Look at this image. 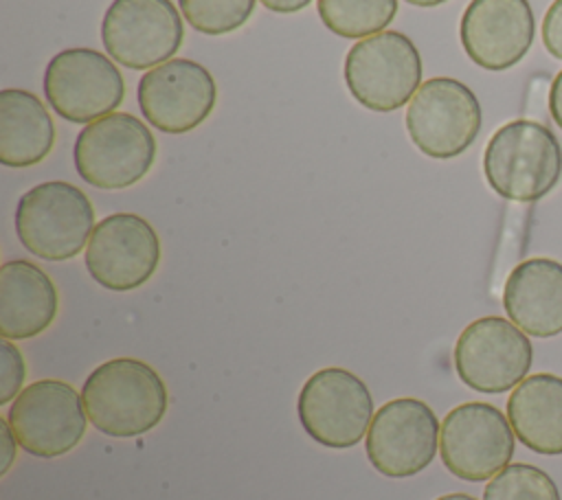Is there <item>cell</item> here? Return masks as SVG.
<instances>
[{
    "instance_id": "cell-1",
    "label": "cell",
    "mask_w": 562,
    "mask_h": 500,
    "mask_svg": "<svg viewBox=\"0 0 562 500\" xmlns=\"http://www.w3.org/2000/svg\"><path fill=\"white\" fill-rule=\"evenodd\" d=\"M88 421L116 439L154 430L167 412V386L143 360L114 357L99 364L81 386Z\"/></svg>"
},
{
    "instance_id": "cell-2",
    "label": "cell",
    "mask_w": 562,
    "mask_h": 500,
    "mask_svg": "<svg viewBox=\"0 0 562 500\" xmlns=\"http://www.w3.org/2000/svg\"><path fill=\"white\" fill-rule=\"evenodd\" d=\"M483 173L490 189L503 200L538 202L562 178V145L551 127L531 118H514L487 140Z\"/></svg>"
},
{
    "instance_id": "cell-3",
    "label": "cell",
    "mask_w": 562,
    "mask_h": 500,
    "mask_svg": "<svg viewBox=\"0 0 562 500\" xmlns=\"http://www.w3.org/2000/svg\"><path fill=\"white\" fill-rule=\"evenodd\" d=\"M94 226L92 202L64 180L31 186L15 206L20 243L44 261L75 259L88 246Z\"/></svg>"
},
{
    "instance_id": "cell-4",
    "label": "cell",
    "mask_w": 562,
    "mask_h": 500,
    "mask_svg": "<svg viewBox=\"0 0 562 500\" xmlns=\"http://www.w3.org/2000/svg\"><path fill=\"white\" fill-rule=\"evenodd\" d=\"M154 160L156 138L130 112H112L83 125L72 147L79 178L103 191H121L140 182Z\"/></svg>"
},
{
    "instance_id": "cell-5",
    "label": "cell",
    "mask_w": 562,
    "mask_h": 500,
    "mask_svg": "<svg viewBox=\"0 0 562 500\" xmlns=\"http://www.w3.org/2000/svg\"><path fill=\"white\" fill-rule=\"evenodd\" d=\"M422 55L400 31H380L356 42L342 64L349 94L367 110L393 112L422 86Z\"/></svg>"
},
{
    "instance_id": "cell-6",
    "label": "cell",
    "mask_w": 562,
    "mask_h": 500,
    "mask_svg": "<svg viewBox=\"0 0 562 500\" xmlns=\"http://www.w3.org/2000/svg\"><path fill=\"white\" fill-rule=\"evenodd\" d=\"M369 386L351 371L327 366L312 373L296 397V417L323 447L347 450L362 441L373 421Z\"/></svg>"
},
{
    "instance_id": "cell-7",
    "label": "cell",
    "mask_w": 562,
    "mask_h": 500,
    "mask_svg": "<svg viewBox=\"0 0 562 500\" xmlns=\"http://www.w3.org/2000/svg\"><path fill=\"white\" fill-rule=\"evenodd\" d=\"M411 143L428 158L461 156L479 136L483 110L476 94L459 79L432 77L422 81L406 107Z\"/></svg>"
},
{
    "instance_id": "cell-8",
    "label": "cell",
    "mask_w": 562,
    "mask_h": 500,
    "mask_svg": "<svg viewBox=\"0 0 562 500\" xmlns=\"http://www.w3.org/2000/svg\"><path fill=\"white\" fill-rule=\"evenodd\" d=\"M42 90L57 116L88 125L123 103L125 79L110 55L64 48L46 64Z\"/></svg>"
},
{
    "instance_id": "cell-9",
    "label": "cell",
    "mask_w": 562,
    "mask_h": 500,
    "mask_svg": "<svg viewBox=\"0 0 562 500\" xmlns=\"http://www.w3.org/2000/svg\"><path fill=\"white\" fill-rule=\"evenodd\" d=\"M454 371L459 379L485 395L514 390L529 373L533 346L522 329L501 316L472 320L457 338Z\"/></svg>"
},
{
    "instance_id": "cell-10",
    "label": "cell",
    "mask_w": 562,
    "mask_h": 500,
    "mask_svg": "<svg viewBox=\"0 0 562 500\" xmlns=\"http://www.w3.org/2000/svg\"><path fill=\"white\" fill-rule=\"evenodd\" d=\"M514 447L516 434L509 419L485 401H468L452 408L439 428L441 463L465 482L494 478L509 465Z\"/></svg>"
},
{
    "instance_id": "cell-11",
    "label": "cell",
    "mask_w": 562,
    "mask_h": 500,
    "mask_svg": "<svg viewBox=\"0 0 562 500\" xmlns=\"http://www.w3.org/2000/svg\"><path fill=\"white\" fill-rule=\"evenodd\" d=\"M7 421L24 452L37 458H57L79 445L88 414L81 393L70 384L37 379L11 401Z\"/></svg>"
},
{
    "instance_id": "cell-12",
    "label": "cell",
    "mask_w": 562,
    "mask_h": 500,
    "mask_svg": "<svg viewBox=\"0 0 562 500\" xmlns=\"http://www.w3.org/2000/svg\"><path fill=\"white\" fill-rule=\"evenodd\" d=\"M182 39V13L171 0H112L101 20L105 53L132 70L173 59Z\"/></svg>"
},
{
    "instance_id": "cell-13",
    "label": "cell",
    "mask_w": 562,
    "mask_h": 500,
    "mask_svg": "<svg viewBox=\"0 0 562 500\" xmlns=\"http://www.w3.org/2000/svg\"><path fill=\"white\" fill-rule=\"evenodd\" d=\"M432 408L413 397L386 401L367 430V458L386 478H411L426 469L439 447Z\"/></svg>"
},
{
    "instance_id": "cell-14",
    "label": "cell",
    "mask_w": 562,
    "mask_h": 500,
    "mask_svg": "<svg viewBox=\"0 0 562 500\" xmlns=\"http://www.w3.org/2000/svg\"><path fill=\"white\" fill-rule=\"evenodd\" d=\"M83 261L94 283L110 292H130L158 270L160 239L140 215L112 213L94 226Z\"/></svg>"
},
{
    "instance_id": "cell-15",
    "label": "cell",
    "mask_w": 562,
    "mask_h": 500,
    "mask_svg": "<svg viewBox=\"0 0 562 500\" xmlns=\"http://www.w3.org/2000/svg\"><path fill=\"white\" fill-rule=\"evenodd\" d=\"M136 99L151 127L165 134H187L213 112L217 86L202 64L173 57L140 77Z\"/></svg>"
},
{
    "instance_id": "cell-16",
    "label": "cell",
    "mask_w": 562,
    "mask_h": 500,
    "mask_svg": "<svg viewBox=\"0 0 562 500\" xmlns=\"http://www.w3.org/2000/svg\"><path fill=\"white\" fill-rule=\"evenodd\" d=\"M536 18L529 0H470L459 22V39L479 68H514L531 48Z\"/></svg>"
},
{
    "instance_id": "cell-17",
    "label": "cell",
    "mask_w": 562,
    "mask_h": 500,
    "mask_svg": "<svg viewBox=\"0 0 562 500\" xmlns=\"http://www.w3.org/2000/svg\"><path fill=\"white\" fill-rule=\"evenodd\" d=\"M503 309L527 336L562 333V263L549 257L520 261L505 281Z\"/></svg>"
},
{
    "instance_id": "cell-18",
    "label": "cell",
    "mask_w": 562,
    "mask_h": 500,
    "mask_svg": "<svg viewBox=\"0 0 562 500\" xmlns=\"http://www.w3.org/2000/svg\"><path fill=\"white\" fill-rule=\"evenodd\" d=\"M59 309L53 279L33 261L13 259L0 268V336L29 340L46 331Z\"/></svg>"
},
{
    "instance_id": "cell-19",
    "label": "cell",
    "mask_w": 562,
    "mask_h": 500,
    "mask_svg": "<svg viewBox=\"0 0 562 500\" xmlns=\"http://www.w3.org/2000/svg\"><path fill=\"white\" fill-rule=\"evenodd\" d=\"M507 419L518 441L542 456L562 454V377L536 373L507 397Z\"/></svg>"
},
{
    "instance_id": "cell-20",
    "label": "cell",
    "mask_w": 562,
    "mask_h": 500,
    "mask_svg": "<svg viewBox=\"0 0 562 500\" xmlns=\"http://www.w3.org/2000/svg\"><path fill=\"white\" fill-rule=\"evenodd\" d=\"M55 145V123L29 90H0V162L24 169L42 162Z\"/></svg>"
},
{
    "instance_id": "cell-21",
    "label": "cell",
    "mask_w": 562,
    "mask_h": 500,
    "mask_svg": "<svg viewBox=\"0 0 562 500\" xmlns=\"http://www.w3.org/2000/svg\"><path fill=\"white\" fill-rule=\"evenodd\" d=\"M316 7L325 29L347 39L386 31L397 13V0H318Z\"/></svg>"
},
{
    "instance_id": "cell-22",
    "label": "cell",
    "mask_w": 562,
    "mask_h": 500,
    "mask_svg": "<svg viewBox=\"0 0 562 500\" xmlns=\"http://www.w3.org/2000/svg\"><path fill=\"white\" fill-rule=\"evenodd\" d=\"M483 500H560L553 478L529 463H509L483 489Z\"/></svg>"
},
{
    "instance_id": "cell-23",
    "label": "cell",
    "mask_w": 562,
    "mask_h": 500,
    "mask_svg": "<svg viewBox=\"0 0 562 500\" xmlns=\"http://www.w3.org/2000/svg\"><path fill=\"white\" fill-rule=\"evenodd\" d=\"M257 0H178L182 18L204 35H226L248 22Z\"/></svg>"
},
{
    "instance_id": "cell-24",
    "label": "cell",
    "mask_w": 562,
    "mask_h": 500,
    "mask_svg": "<svg viewBox=\"0 0 562 500\" xmlns=\"http://www.w3.org/2000/svg\"><path fill=\"white\" fill-rule=\"evenodd\" d=\"M0 406H7L9 401H13L20 393H22V384L26 377V364L24 357L20 353V349L2 338L0 342Z\"/></svg>"
},
{
    "instance_id": "cell-25",
    "label": "cell",
    "mask_w": 562,
    "mask_h": 500,
    "mask_svg": "<svg viewBox=\"0 0 562 500\" xmlns=\"http://www.w3.org/2000/svg\"><path fill=\"white\" fill-rule=\"evenodd\" d=\"M542 44L551 57L562 61V0H553L540 24Z\"/></svg>"
},
{
    "instance_id": "cell-26",
    "label": "cell",
    "mask_w": 562,
    "mask_h": 500,
    "mask_svg": "<svg viewBox=\"0 0 562 500\" xmlns=\"http://www.w3.org/2000/svg\"><path fill=\"white\" fill-rule=\"evenodd\" d=\"M0 441H2V467H0V476H4L9 469H11V465H13V458H15V450H18V439H15V434H13V430H11V425H9V421H7V417L4 419H0Z\"/></svg>"
},
{
    "instance_id": "cell-27",
    "label": "cell",
    "mask_w": 562,
    "mask_h": 500,
    "mask_svg": "<svg viewBox=\"0 0 562 500\" xmlns=\"http://www.w3.org/2000/svg\"><path fill=\"white\" fill-rule=\"evenodd\" d=\"M549 112L553 116V123L562 129V70L553 77L549 88Z\"/></svg>"
},
{
    "instance_id": "cell-28",
    "label": "cell",
    "mask_w": 562,
    "mask_h": 500,
    "mask_svg": "<svg viewBox=\"0 0 562 500\" xmlns=\"http://www.w3.org/2000/svg\"><path fill=\"white\" fill-rule=\"evenodd\" d=\"M272 13H296L305 9L312 0H259Z\"/></svg>"
},
{
    "instance_id": "cell-29",
    "label": "cell",
    "mask_w": 562,
    "mask_h": 500,
    "mask_svg": "<svg viewBox=\"0 0 562 500\" xmlns=\"http://www.w3.org/2000/svg\"><path fill=\"white\" fill-rule=\"evenodd\" d=\"M404 2H408L413 7H439V4H443L448 0H404Z\"/></svg>"
},
{
    "instance_id": "cell-30",
    "label": "cell",
    "mask_w": 562,
    "mask_h": 500,
    "mask_svg": "<svg viewBox=\"0 0 562 500\" xmlns=\"http://www.w3.org/2000/svg\"><path fill=\"white\" fill-rule=\"evenodd\" d=\"M435 500H476V498L470 496V493H446V496H439Z\"/></svg>"
}]
</instances>
